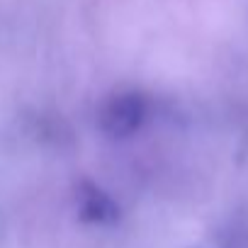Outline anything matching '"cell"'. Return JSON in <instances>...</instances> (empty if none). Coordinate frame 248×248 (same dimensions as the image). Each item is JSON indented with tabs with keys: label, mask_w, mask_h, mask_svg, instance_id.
Here are the masks:
<instances>
[{
	"label": "cell",
	"mask_w": 248,
	"mask_h": 248,
	"mask_svg": "<svg viewBox=\"0 0 248 248\" xmlns=\"http://www.w3.org/2000/svg\"><path fill=\"white\" fill-rule=\"evenodd\" d=\"M146 114H149V105H146L144 95L119 93L102 105V109L97 114V124L107 137L124 139L141 129V124L146 122Z\"/></svg>",
	"instance_id": "1"
},
{
	"label": "cell",
	"mask_w": 248,
	"mask_h": 248,
	"mask_svg": "<svg viewBox=\"0 0 248 248\" xmlns=\"http://www.w3.org/2000/svg\"><path fill=\"white\" fill-rule=\"evenodd\" d=\"M78 217L93 226H109L119 219L117 202L93 183H83L78 190Z\"/></svg>",
	"instance_id": "2"
}]
</instances>
